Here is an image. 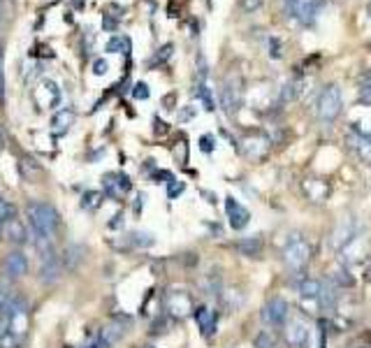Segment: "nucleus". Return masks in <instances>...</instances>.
I'll use <instances>...</instances> for the list:
<instances>
[{"mask_svg": "<svg viewBox=\"0 0 371 348\" xmlns=\"http://www.w3.org/2000/svg\"><path fill=\"white\" fill-rule=\"evenodd\" d=\"M26 214H28V221H31V228L35 234L40 237H54L60 219H58V212L49 202H42V200H33L26 207Z\"/></svg>", "mask_w": 371, "mask_h": 348, "instance_id": "f257e3e1", "label": "nucleus"}, {"mask_svg": "<svg viewBox=\"0 0 371 348\" xmlns=\"http://www.w3.org/2000/svg\"><path fill=\"white\" fill-rule=\"evenodd\" d=\"M311 260V244L304 237L302 232H293L288 234L286 246H284V263L288 269L293 272H302L306 263Z\"/></svg>", "mask_w": 371, "mask_h": 348, "instance_id": "f03ea898", "label": "nucleus"}, {"mask_svg": "<svg viewBox=\"0 0 371 348\" xmlns=\"http://www.w3.org/2000/svg\"><path fill=\"white\" fill-rule=\"evenodd\" d=\"M28 323H31V311H28V302H26L21 295H16V300L12 304L10 313H7L5 323H3V330L0 332H7L12 335L16 342L21 344V339L28 332Z\"/></svg>", "mask_w": 371, "mask_h": 348, "instance_id": "7ed1b4c3", "label": "nucleus"}, {"mask_svg": "<svg viewBox=\"0 0 371 348\" xmlns=\"http://www.w3.org/2000/svg\"><path fill=\"white\" fill-rule=\"evenodd\" d=\"M341 109H343L341 89L337 84H328L321 91V98H318V119H321L323 124H332V121L339 119Z\"/></svg>", "mask_w": 371, "mask_h": 348, "instance_id": "20e7f679", "label": "nucleus"}, {"mask_svg": "<svg viewBox=\"0 0 371 348\" xmlns=\"http://www.w3.org/2000/svg\"><path fill=\"white\" fill-rule=\"evenodd\" d=\"M288 316H290V307L284 298H271L262 307V313H260L262 323L269 327H284L288 323Z\"/></svg>", "mask_w": 371, "mask_h": 348, "instance_id": "39448f33", "label": "nucleus"}, {"mask_svg": "<svg viewBox=\"0 0 371 348\" xmlns=\"http://www.w3.org/2000/svg\"><path fill=\"white\" fill-rule=\"evenodd\" d=\"M339 258L343 265H360L367 260V254H369V239L365 237V234H355L348 244H343V246L339 249Z\"/></svg>", "mask_w": 371, "mask_h": 348, "instance_id": "423d86ee", "label": "nucleus"}, {"mask_svg": "<svg viewBox=\"0 0 371 348\" xmlns=\"http://www.w3.org/2000/svg\"><path fill=\"white\" fill-rule=\"evenodd\" d=\"M242 98H244V91H242V82L230 77V80L223 84L220 89V107H223L225 114H237V109L242 107Z\"/></svg>", "mask_w": 371, "mask_h": 348, "instance_id": "0eeeda50", "label": "nucleus"}, {"mask_svg": "<svg viewBox=\"0 0 371 348\" xmlns=\"http://www.w3.org/2000/svg\"><path fill=\"white\" fill-rule=\"evenodd\" d=\"M286 339L293 348L311 346V327H308V323L302 316L290 318V323H286Z\"/></svg>", "mask_w": 371, "mask_h": 348, "instance_id": "6e6552de", "label": "nucleus"}, {"mask_svg": "<svg viewBox=\"0 0 371 348\" xmlns=\"http://www.w3.org/2000/svg\"><path fill=\"white\" fill-rule=\"evenodd\" d=\"M165 309L172 318H186L193 309V300L186 290H170L165 298Z\"/></svg>", "mask_w": 371, "mask_h": 348, "instance_id": "1a4fd4ad", "label": "nucleus"}, {"mask_svg": "<svg viewBox=\"0 0 371 348\" xmlns=\"http://www.w3.org/2000/svg\"><path fill=\"white\" fill-rule=\"evenodd\" d=\"M325 7V0H295V7H293V16L290 19H297L302 26H311L318 14L323 12Z\"/></svg>", "mask_w": 371, "mask_h": 348, "instance_id": "9d476101", "label": "nucleus"}, {"mask_svg": "<svg viewBox=\"0 0 371 348\" xmlns=\"http://www.w3.org/2000/svg\"><path fill=\"white\" fill-rule=\"evenodd\" d=\"M35 102H38L40 109H54L60 102V89L56 82L51 80H42L38 91H35Z\"/></svg>", "mask_w": 371, "mask_h": 348, "instance_id": "9b49d317", "label": "nucleus"}, {"mask_svg": "<svg viewBox=\"0 0 371 348\" xmlns=\"http://www.w3.org/2000/svg\"><path fill=\"white\" fill-rule=\"evenodd\" d=\"M225 214H227V223L232 230H244L251 221V212L235 197H225Z\"/></svg>", "mask_w": 371, "mask_h": 348, "instance_id": "f8f14e48", "label": "nucleus"}, {"mask_svg": "<svg viewBox=\"0 0 371 348\" xmlns=\"http://www.w3.org/2000/svg\"><path fill=\"white\" fill-rule=\"evenodd\" d=\"M348 149L357 156L362 163L371 165V135L369 133H360V130H353L346 137Z\"/></svg>", "mask_w": 371, "mask_h": 348, "instance_id": "ddd939ff", "label": "nucleus"}, {"mask_svg": "<svg viewBox=\"0 0 371 348\" xmlns=\"http://www.w3.org/2000/svg\"><path fill=\"white\" fill-rule=\"evenodd\" d=\"M0 237L12 241V244H26L28 241V230L21 219H16V214H12L10 219H5L3 230H0Z\"/></svg>", "mask_w": 371, "mask_h": 348, "instance_id": "4468645a", "label": "nucleus"}, {"mask_svg": "<svg viewBox=\"0 0 371 348\" xmlns=\"http://www.w3.org/2000/svg\"><path fill=\"white\" fill-rule=\"evenodd\" d=\"M16 300V293H14V286H12V276H7L3 272V276H0V318H7V313H10L12 304Z\"/></svg>", "mask_w": 371, "mask_h": 348, "instance_id": "2eb2a0df", "label": "nucleus"}, {"mask_svg": "<svg viewBox=\"0 0 371 348\" xmlns=\"http://www.w3.org/2000/svg\"><path fill=\"white\" fill-rule=\"evenodd\" d=\"M195 320H198V327L202 330V335L205 337H211L216 332L218 327V313L211 309V307H198L195 311Z\"/></svg>", "mask_w": 371, "mask_h": 348, "instance_id": "dca6fc26", "label": "nucleus"}, {"mask_svg": "<svg viewBox=\"0 0 371 348\" xmlns=\"http://www.w3.org/2000/svg\"><path fill=\"white\" fill-rule=\"evenodd\" d=\"M26 272H28V258H26L23 251H12V254L5 258V274L12 278H19Z\"/></svg>", "mask_w": 371, "mask_h": 348, "instance_id": "f3484780", "label": "nucleus"}, {"mask_svg": "<svg viewBox=\"0 0 371 348\" xmlns=\"http://www.w3.org/2000/svg\"><path fill=\"white\" fill-rule=\"evenodd\" d=\"M357 234V230H355V221L353 219H343L341 223H339V228L334 230V234H332V246L334 249H341L343 244H348L353 237H355Z\"/></svg>", "mask_w": 371, "mask_h": 348, "instance_id": "a211bd4d", "label": "nucleus"}, {"mask_svg": "<svg viewBox=\"0 0 371 348\" xmlns=\"http://www.w3.org/2000/svg\"><path fill=\"white\" fill-rule=\"evenodd\" d=\"M123 335H126V327H123L121 323H117V320H114V323L104 325V327L100 330L98 342L102 344V348H112L114 344H119V342H121Z\"/></svg>", "mask_w": 371, "mask_h": 348, "instance_id": "6ab92c4d", "label": "nucleus"}, {"mask_svg": "<svg viewBox=\"0 0 371 348\" xmlns=\"http://www.w3.org/2000/svg\"><path fill=\"white\" fill-rule=\"evenodd\" d=\"M104 190H107L112 197H119L130 190V179L126 174H107V177H104Z\"/></svg>", "mask_w": 371, "mask_h": 348, "instance_id": "aec40b11", "label": "nucleus"}, {"mask_svg": "<svg viewBox=\"0 0 371 348\" xmlns=\"http://www.w3.org/2000/svg\"><path fill=\"white\" fill-rule=\"evenodd\" d=\"M235 249L246 258H260L264 251V241L262 237H244L235 244Z\"/></svg>", "mask_w": 371, "mask_h": 348, "instance_id": "412c9836", "label": "nucleus"}, {"mask_svg": "<svg viewBox=\"0 0 371 348\" xmlns=\"http://www.w3.org/2000/svg\"><path fill=\"white\" fill-rule=\"evenodd\" d=\"M318 302H321V307L325 311H334V307H337V302H339V288L332 281H325L321 288V295H318Z\"/></svg>", "mask_w": 371, "mask_h": 348, "instance_id": "4be33fe9", "label": "nucleus"}, {"mask_svg": "<svg viewBox=\"0 0 371 348\" xmlns=\"http://www.w3.org/2000/svg\"><path fill=\"white\" fill-rule=\"evenodd\" d=\"M75 124V112L72 109H60L54 114V119H51V130H54V135H65L70 126Z\"/></svg>", "mask_w": 371, "mask_h": 348, "instance_id": "5701e85b", "label": "nucleus"}, {"mask_svg": "<svg viewBox=\"0 0 371 348\" xmlns=\"http://www.w3.org/2000/svg\"><path fill=\"white\" fill-rule=\"evenodd\" d=\"M321 288H323V281H318V278H304V281L299 283V295H302V300H318Z\"/></svg>", "mask_w": 371, "mask_h": 348, "instance_id": "b1692460", "label": "nucleus"}, {"mask_svg": "<svg viewBox=\"0 0 371 348\" xmlns=\"http://www.w3.org/2000/svg\"><path fill=\"white\" fill-rule=\"evenodd\" d=\"M302 86H304L302 80H290V82H286V84H284V89H281V98H279V100L284 102V104H286V102L297 100V95L304 91Z\"/></svg>", "mask_w": 371, "mask_h": 348, "instance_id": "393cba45", "label": "nucleus"}, {"mask_svg": "<svg viewBox=\"0 0 371 348\" xmlns=\"http://www.w3.org/2000/svg\"><path fill=\"white\" fill-rule=\"evenodd\" d=\"M330 281H332L334 286H337V288H353V286H355V278H353V274L348 272L346 267L337 269V272L332 274Z\"/></svg>", "mask_w": 371, "mask_h": 348, "instance_id": "a878e982", "label": "nucleus"}, {"mask_svg": "<svg viewBox=\"0 0 371 348\" xmlns=\"http://www.w3.org/2000/svg\"><path fill=\"white\" fill-rule=\"evenodd\" d=\"M195 93H198V98L202 100V104H205V109H207V112H214V109H216L214 98H211V91H209V86H207L205 80H200V82H198Z\"/></svg>", "mask_w": 371, "mask_h": 348, "instance_id": "bb28decb", "label": "nucleus"}, {"mask_svg": "<svg viewBox=\"0 0 371 348\" xmlns=\"http://www.w3.org/2000/svg\"><path fill=\"white\" fill-rule=\"evenodd\" d=\"M107 51L109 54H128L130 51V40L123 38V35H117L107 42Z\"/></svg>", "mask_w": 371, "mask_h": 348, "instance_id": "cd10ccee", "label": "nucleus"}, {"mask_svg": "<svg viewBox=\"0 0 371 348\" xmlns=\"http://www.w3.org/2000/svg\"><path fill=\"white\" fill-rule=\"evenodd\" d=\"M100 205H102V193H98V190H88V193H84L82 207L86 212H98Z\"/></svg>", "mask_w": 371, "mask_h": 348, "instance_id": "c85d7f7f", "label": "nucleus"}, {"mask_svg": "<svg viewBox=\"0 0 371 348\" xmlns=\"http://www.w3.org/2000/svg\"><path fill=\"white\" fill-rule=\"evenodd\" d=\"M255 348H276V337H274L271 330H262L255 337Z\"/></svg>", "mask_w": 371, "mask_h": 348, "instance_id": "c756f323", "label": "nucleus"}, {"mask_svg": "<svg viewBox=\"0 0 371 348\" xmlns=\"http://www.w3.org/2000/svg\"><path fill=\"white\" fill-rule=\"evenodd\" d=\"M130 244H132V246H151L154 237H151V234H146V232H132L130 234Z\"/></svg>", "mask_w": 371, "mask_h": 348, "instance_id": "7c9ffc66", "label": "nucleus"}, {"mask_svg": "<svg viewBox=\"0 0 371 348\" xmlns=\"http://www.w3.org/2000/svg\"><path fill=\"white\" fill-rule=\"evenodd\" d=\"M12 214H16V212H14V207H12L10 202H5L3 197H0V230H3L5 219H10Z\"/></svg>", "mask_w": 371, "mask_h": 348, "instance_id": "2f4dec72", "label": "nucleus"}, {"mask_svg": "<svg viewBox=\"0 0 371 348\" xmlns=\"http://www.w3.org/2000/svg\"><path fill=\"white\" fill-rule=\"evenodd\" d=\"M172 51H174V47H172V45H165V47H163V49H161V51H158V54H156V58H151V65L165 63V60L172 56Z\"/></svg>", "mask_w": 371, "mask_h": 348, "instance_id": "473e14b6", "label": "nucleus"}, {"mask_svg": "<svg viewBox=\"0 0 371 348\" xmlns=\"http://www.w3.org/2000/svg\"><path fill=\"white\" fill-rule=\"evenodd\" d=\"M181 193H183V181L170 179V186H167V195H170V200L179 197Z\"/></svg>", "mask_w": 371, "mask_h": 348, "instance_id": "72a5a7b5", "label": "nucleus"}, {"mask_svg": "<svg viewBox=\"0 0 371 348\" xmlns=\"http://www.w3.org/2000/svg\"><path fill=\"white\" fill-rule=\"evenodd\" d=\"M132 98H137V100H146V98H149V86H146L144 82L135 84V89H132Z\"/></svg>", "mask_w": 371, "mask_h": 348, "instance_id": "f704fd0d", "label": "nucleus"}, {"mask_svg": "<svg viewBox=\"0 0 371 348\" xmlns=\"http://www.w3.org/2000/svg\"><path fill=\"white\" fill-rule=\"evenodd\" d=\"M107 70H109V65H107V60H104V58H95L93 60V75L102 77V75H107Z\"/></svg>", "mask_w": 371, "mask_h": 348, "instance_id": "c9c22d12", "label": "nucleus"}, {"mask_svg": "<svg viewBox=\"0 0 371 348\" xmlns=\"http://www.w3.org/2000/svg\"><path fill=\"white\" fill-rule=\"evenodd\" d=\"M5 102V70H3V47H0V104Z\"/></svg>", "mask_w": 371, "mask_h": 348, "instance_id": "e433bc0d", "label": "nucleus"}, {"mask_svg": "<svg viewBox=\"0 0 371 348\" xmlns=\"http://www.w3.org/2000/svg\"><path fill=\"white\" fill-rule=\"evenodd\" d=\"M200 149L205 151V153H211V151H214V137H211V135H205V137H202V139H200Z\"/></svg>", "mask_w": 371, "mask_h": 348, "instance_id": "4c0bfd02", "label": "nucleus"}, {"mask_svg": "<svg viewBox=\"0 0 371 348\" xmlns=\"http://www.w3.org/2000/svg\"><path fill=\"white\" fill-rule=\"evenodd\" d=\"M244 10L246 12H255V10H260V7H262V0H244Z\"/></svg>", "mask_w": 371, "mask_h": 348, "instance_id": "58836bf2", "label": "nucleus"}, {"mask_svg": "<svg viewBox=\"0 0 371 348\" xmlns=\"http://www.w3.org/2000/svg\"><path fill=\"white\" fill-rule=\"evenodd\" d=\"M360 89H371V70L360 75Z\"/></svg>", "mask_w": 371, "mask_h": 348, "instance_id": "ea45409f", "label": "nucleus"}, {"mask_svg": "<svg viewBox=\"0 0 371 348\" xmlns=\"http://www.w3.org/2000/svg\"><path fill=\"white\" fill-rule=\"evenodd\" d=\"M269 56H274V58H281V51H279V40H276V38H271V40H269Z\"/></svg>", "mask_w": 371, "mask_h": 348, "instance_id": "a19ab883", "label": "nucleus"}, {"mask_svg": "<svg viewBox=\"0 0 371 348\" xmlns=\"http://www.w3.org/2000/svg\"><path fill=\"white\" fill-rule=\"evenodd\" d=\"M293 7H295V0H284V12H286L288 19L293 16Z\"/></svg>", "mask_w": 371, "mask_h": 348, "instance_id": "79ce46f5", "label": "nucleus"}, {"mask_svg": "<svg viewBox=\"0 0 371 348\" xmlns=\"http://www.w3.org/2000/svg\"><path fill=\"white\" fill-rule=\"evenodd\" d=\"M0 28H3V0H0Z\"/></svg>", "mask_w": 371, "mask_h": 348, "instance_id": "37998d69", "label": "nucleus"}, {"mask_svg": "<svg viewBox=\"0 0 371 348\" xmlns=\"http://www.w3.org/2000/svg\"><path fill=\"white\" fill-rule=\"evenodd\" d=\"M367 278H369V281H371V265H369V269H367Z\"/></svg>", "mask_w": 371, "mask_h": 348, "instance_id": "c03bdc74", "label": "nucleus"}, {"mask_svg": "<svg viewBox=\"0 0 371 348\" xmlns=\"http://www.w3.org/2000/svg\"><path fill=\"white\" fill-rule=\"evenodd\" d=\"M367 14L371 16V3H369V7H367Z\"/></svg>", "mask_w": 371, "mask_h": 348, "instance_id": "a18cd8bd", "label": "nucleus"}, {"mask_svg": "<svg viewBox=\"0 0 371 348\" xmlns=\"http://www.w3.org/2000/svg\"><path fill=\"white\" fill-rule=\"evenodd\" d=\"M142 348H156V346H142Z\"/></svg>", "mask_w": 371, "mask_h": 348, "instance_id": "49530a36", "label": "nucleus"}, {"mask_svg": "<svg viewBox=\"0 0 371 348\" xmlns=\"http://www.w3.org/2000/svg\"><path fill=\"white\" fill-rule=\"evenodd\" d=\"M357 348H371V346H357Z\"/></svg>", "mask_w": 371, "mask_h": 348, "instance_id": "de8ad7c7", "label": "nucleus"}]
</instances>
